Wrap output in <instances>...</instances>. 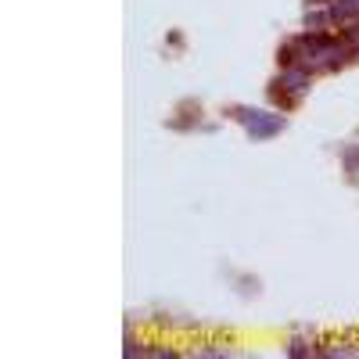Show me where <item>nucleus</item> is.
<instances>
[{"label":"nucleus","instance_id":"1","mask_svg":"<svg viewBox=\"0 0 359 359\" xmlns=\"http://www.w3.org/2000/svg\"><path fill=\"white\" fill-rule=\"evenodd\" d=\"M233 115L245 123V130L252 137H273L284 130V115H273V111H259V108H233Z\"/></svg>","mask_w":359,"mask_h":359},{"label":"nucleus","instance_id":"2","mask_svg":"<svg viewBox=\"0 0 359 359\" xmlns=\"http://www.w3.org/2000/svg\"><path fill=\"white\" fill-rule=\"evenodd\" d=\"M327 15L331 18H359V0H331Z\"/></svg>","mask_w":359,"mask_h":359},{"label":"nucleus","instance_id":"3","mask_svg":"<svg viewBox=\"0 0 359 359\" xmlns=\"http://www.w3.org/2000/svg\"><path fill=\"white\" fill-rule=\"evenodd\" d=\"M280 86H284V90H306V76H302V69H298V72H287V76L280 79Z\"/></svg>","mask_w":359,"mask_h":359},{"label":"nucleus","instance_id":"4","mask_svg":"<svg viewBox=\"0 0 359 359\" xmlns=\"http://www.w3.org/2000/svg\"><path fill=\"white\" fill-rule=\"evenodd\" d=\"M355 165H359V151L352 147V151H348V169H355Z\"/></svg>","mask_w":359,"mask_h":359}]
</instances>
